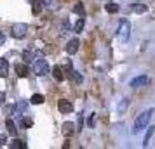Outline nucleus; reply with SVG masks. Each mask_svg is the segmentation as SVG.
I'll use <instances>...</instances> for the list:
<instances>
[{
	"label": "nucleus",
	"instance_id": "f257e3e1",
	"mask_svg": "<svg viewBox=\"0 0 155 149\" xmlns=\"http://www.w3.org/2000/svg\"><path fill=\"white\" fill-rule=\"evenodd\" d=\"M152 114H153V109H147L145 113H141L140 116L136 118V121H134V127H133V134H138L140 130H143V128L147 127L148 123H150Z\"/></svg>",
	"mask_w": 155,
	"mask_h": 149
},
{
	"label": "nucleus",
	"instance_id": "f03ea898",
	"mask_svg": "<svg viewBox=\"0 0 155 149\" xmlns=\"http://www.w3.org/2000/svg\"><path fill=\"white\" fill-rule=\"evenodd\" d=\"M129 35H131V24H129V21L122 19L119 24V29H117V36H119L120 42H127Z\"/></svg>",
	"mask_w": 155,
	"mask_h": 149
},
{
	"label": "nucleus",
	"instance_id": "7ed1b4c3",
	"mask_svg": "<svg viewBox=\"0 0 155 149\" xmlns=\"http://www.w3.org/2000/svg\"><path fill=\"white\" fill-rule=\"evenodd\" d=\"M33 73H35L37 76H44V75H47L49 73V64L45 59H37L35 64H33Z\"/></svg>",
	"mask_w": 155,
	"mask_h": 149
},
{
	"label": "nucleus",
	"instance_id": "20e7f679",
	"mask_svg": "<svg viewBox=\"0 0 155 149\" xmlns=\"http://www.w3.org/2000/svg\"><path fill=\"white\" fill-rule=\"evenodd\" d=\"M26 31H28V26L25 23H16V24H12V28H11V35L14 36V38H25Z\"/></svg>",
	"mask_w": 155,
	"mask_h": 149
},
{
	"label": "nucleus",
	"instance_id": "39448f33",
	"mask_svg": "<svg viewBox=\"0 0 155 149\" xmlns=\"http://www.w3.org/2000/svg\"><path fill=\"white\" fill-rule=\"evenodd\" d=\"M150 83V78L147 75H141V76H136L134 80H131V87L133 88H138V87H147Z\"/></svg>",
	"mask_w": 155,
	"mask_h": 149
},
{
	"label": "nucleus",
	"instance_id": "423d86ee",
	"mask_svg": "<svg viewBox=\"0 0 155 149\" xmlns=\"http://www.w3.org/2000/svg\"><path fill=\"white\" fill-rule=\"evenodd\" d=\"M58 109H59L63 114H68V113H71V111H73V104H71L70 101L61 99V101H58Z\"/></svg>",
	"mask_w": 155,
	"mask_h": 149
},
{
	"label": "nucleus",
	"instance_id": "0eeeda50",
	"mask_svg": "<svg viewBox=\"0 0 155 149\" xmlns=\"http://www.w3.org/2000/svg\"><path fill=\"white\" fill-rule=\"evenodd\" d=\"M78 45H80V42H78L77 38H71L70 42L66 43V47H64V50H66V54H70V56H73L75 52L78 50Z\"/></svg>",
	"mask_w": 155,
	"mask_h": 149
},
{
	"label": "nucleus",
	"instance_id": "6e6552de",
	"mask_svg": "<svg viewBox=\"0 0 155 149\" xmlns=\"http://www.w3.org/2000/svg\"><path fill=\"white\" fill-rule=\"evenodd\" d=\"M14 70H16V73H18L19 78H26V76H28V66H26V64H16Z\"/></svg>",
	"mask_w": 155,
	"mask_h": 149
},
{
	"label": "nucleus",
	"instance_id": "1a4fd4ad",
	"mask_svg": "<svg viewBox=\"0 0 155 149\" xmlns=\"http://www.w3.org/2000/svg\"><path fill=\"white\" fill-rule=\"evenodd\" d=\"M63 135L64 137H71L73 135V132H75V125L73 123H70V121H66V123H63Z\"/></svg>",
	"mask_w": 155,
	"mask_h": 149
},
{
	"label": "nucleus",
	"instance_id": "9d476101",
	"mask_svg": "<svg viewBox=\"0 0 155 149\" xmlns=\"http://www.w3.org/2000/svg\"><path fill=\"white\" fill-rule=\"evenodd\" d=\"M9 75V63L5 59H0V78H5Z\"/></svg>",
	"mask_w": 155,
	"mask_h": 149
},
{
	"label": "nucleus",
	"instance_id": "9b49d317",
	"mask_svg": "<svg viewBox=\"0 0 155 149\" xmlns=\"http://www.w3.org/2000/svg\"><path fill=\"white\" fill-rule=\"evenodd\" d=\"M5 127H7V132L12 135V137H16V135H18V128H16L14 121L11 120V118H7V120H5Z\"/></svg>",
	"mask_w": 155,
	"mask_h": 149
},
{
	"label": "nucleus",
	"instance_id": "f8f14e48",
	"mask_svg": "<svg viewBox=\"0 0 155 149\" xmlns=\"http://www.w3.org/2000/svg\"><path fill=\"white\" fill-rule=\"evenodd\" d=\"M52 75H54V78H56L58 82H63L64 80V75H63L61 66H54V68H52Z\"/></svg>",
	"mask_w": 155,
	"mask_h": 149
},
{
	"label": "nucleus",
	"instance_id": "ddd939ff",
	"mask_svg": "<svg viewBox=\"0 0 155 149\" xmlns=\"http://www.w3.org/2000/svg\"><path fill=\"white\" fill-rule=\"evenodd\" d=\"M105 9H106V12H110V14H115V12H119V5L115 4V2H108L105 5Z\"/></svg>",
	"mask_w": 155,
	"mask_h": 149
},
{
	"label": "nucleus",
	"instance_id": "4468645a",
	"mask_svg": "<svg viewBox=\"0 0 155 149\" xmlns=\"http://www.w3.org/2000/svg\"><path fill=\"white\" fill-rule=\"evenodd\" d=\"M127 106H129V99L126 97V99H122V101L119 102V107H117V111H119V114H124V111L127 109Z\"/></svg>",
	"mask_w": 155,
	"mask_h": 149
},
{
	"label": "nucleus",
	"instance_id": "2eb2a0df",
	"mask_svg": "<svg viewBox=\"0 0 155 149\" xmlns=\"http://www.w3.org/2000/svg\"><path fill=\"white\" fill-rule=\"evenodd\" d=\"M26 147V142H23V141H12L11 142V149H25Z\"/></svg>",
	"mask_w": 155,
	"mask_h": 149
},
{
	"label": "nucleus",
	"instance_id": "dca6fc26",
	"mask_svg": "<svg viewBox=\"0 0 155 149\" xmlns=\"http://www.w3.org/2000/svg\"><path fill=\"white\" fill-rule=\"evenodd\" d=\"M131 11L133 12H147V5H143V4H133Z\"/></svg>",
	"mask_w": 155,
	"mask_h": 149
},
{
	"label": "nucleus",
	"instance_id": "f3484780",
	"mask_svg": "<svg viewBox=\"0 0 155 149\" xmlns=\"http://www.w3.org/2000/svg\"><path fill=\"white\" fill-rule=\"evenodd\" d=\"M84 24H85V19L84 17H80L77 23H75V26H73V29H75V33H80L82 29H84Z\"/></svg>",
	"mask_w": 155,
	"mask_h": 149
},
{
	"label": "nucleus",
	"instance_id": "a211bd4d",
	"mask_svg": "<svg viewBox=\"0 0 155 149\" xmlns=\"http://www.w3.org/2000/svg\"><path fill=\"white\" fill-rule=\"evenodd\" d=\"M40 11H42V0H33V9H31V12L37 16Z\"/></svg>",
	"mask_w": 155,
	"mask_h": 149
},
{
	"label": "nucleus",
	"instance_id": "6ab92c4d",
	"mask_svg": "<svg viewBox=\"0 0 155 149\" xmlns=\"http://www.w3.org/2000/svg\"><path fill=\"white\" fill-rule=\"evenodd\" d=\"M30 101H31V104H42L45 99H44L42 94H35V95H31V99Z\"/></svg>",
	"mask_w": 155,
	"mask_h": 149
},
{
	"label": "nucleus",
	"instance_id": "aec40b11",
	"mask_svg": "<svg viewBox=\"0 0 155 149\" xmlns=\"http://www.w3.org/2000/svg\"><path fill=\"white\" fill-rule=\"evenodd\" d=\"M66 75H68V76H71V78L75 80L77 83H82V75H80V73H77V71H68Z\"/></svg>",
	"mask_w": 155,
	"mask_h": 149
},
{
	"label": "nucleus",
	"instance_id": "412c9836",
	"mask_svg": "<svg viewBox=\"0 0 155 149\" xmlns=\"http://www.w3.org/2000/svg\"><path fill=\"white\" fill-rule=\"evenodd\" d=\"M73 12H75V14H78L80 17H84V14H85V11H84V5H82V4H77V5L73 7Z\"/></svg>",
	"mask_w": 155,
	"mask_h": 149
},
{
	"label": "nucleus",
	"instance_id": "4be33fe9",
	"mask_svg": "<svg viewBox=\"0 0 155 149\" xmlns=\"http://www.w3.org/2000/svg\"><path fill=\"white\" fill-rule=\"evenodd\" d=\"M152 135H153V127H152V128H148L147 135H145V141H143V146H145V147L148 146V142H150V139H152Z\"/></svg>",
	"mask_w": 155,
	"mask_h": 149
},
{
	"label": "nucleus",
	"instance_id": "5701e85b",
	"mask_svg": "<svg viewBox=\"0 0 155 149\" xmlns=\"http://www.w3.org/2000/svg\"><path fill=\"white\" fill-rule=\"evenodd\" d=\"M16 111H18V113H23V111H26V102H25V101H19V102L16 104Z\"/></svg>",
	"mask_w": 155,
	"mask_h": 149
},
{
	"label": "nucleus",
	"instance_id": "b1692460",
	"mask_svg": "<svg viewBox=\"0 0 155 149\" xmlns=\"http://www.w3.org/2000/svg\"><path fill=\"white\" fill-rule=\"evenodd\" d=\"M35 56H37L35 52H30V50L23 52V57H25V61H28V63H30V61H33V57H35Z\"/></svg>",
	"mask_w": 155,
	"mask_h": 149
},
{
	"label": "nucleus",
	"instance_id": "393cba45",
	"mask_svg": "<svg viewBox=\"0 0 155 149\" xmlns=\"http://www.w3.org/2000/svg\"><path fill=\"white\" fill-rule=\"evenodd\" d=\"M94 123H96V114H94V113H92L91 114V118H89V127H94Z\"/></svg>",
	"mask_w": 155,
	"mask_h": 149
},
{
	"label": "nucleus",
	"instance_id": "a878e982",
	"mask_svg": "<svg viewBox=\"0 0 155 149\" xmlns=\"http://www.w3.org/2000/svg\"><path fill=\"white\" fill-rule=\"evenodd\" d=\"M21 125H23V127H31V120H25V118H23Z\"/></svg>",
	"mask_w": 155,
	"mask_h": 149
},
{
	"label": "nucleus",
	"instance_id": "bb28decb",
	"mask_svg": "<svg viewBox=\"0 0 155 149\" xmlns=\"http://www.w3.org/2000/svg\"><path fill=\"white\" fill-rule=\"evenodd\" d=\"M0 146H5V135H0Z\"/></svg>",
	"mask_w": 155,
	"mask_h": 149
},
{
	"label": "nucleus",
	"instance_id": "cd10ccee",
	"mask_svg": "<svg viewBox=\"0 0 155 149\" xmlns=\"http://www.w3.org/2000/svg\"><path fill=\"white\" fill-rule=\"evenodd\" d=\"M4 99H5V94H4V92H0V104L4 102Z\"/></svg>",
	"mask_w": 155,
	"mask_h": 149
},
{
	"label": "nucleus",
	"instance_id": "c85d7f7f",
	"mask_svg": "<svg viewBox=\"0 0 155 149\" xmlns=\"http://www.w3.org/2000/svg\"><path fill=\"white\" fill-rule=\"evenodd\" d=\"M4 42H5V36L0 33V45H4Z\"/></svg>",
	"mask_w": 155,
	"mask_h": 149
}]
</instances>
